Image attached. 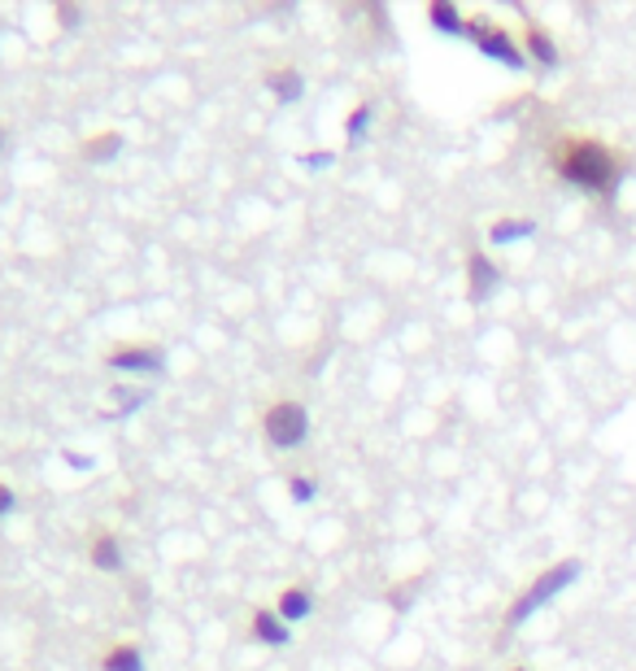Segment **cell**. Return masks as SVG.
<instances>
[{
	"instance_id": "6",
	"label": "cell",
	"mask_w": 636,
	"mask_h": 671,
	"mask_svg": "<svg viewBox=\"0 0 636 671\" xmlns=\"http://www.w3.org/2000/svg\"><path fill=\"white\" fill-rule=\"evenodd\" d=\"M87 563H92L96 572H105V576L122 572V563H127L122 541H118L109 528H96V532H92V541H87Z\"/></svg>"
},
{
	"instance_id": "4",
	"label": "cell",
	"mask_w": 636,
	"mask_h": 671,
	"mask_svg": "<svg viewBox=\"0 0 636 671\" xmlns=\"http://www.w3.org/2000/svg\"><path fill=\"white\" fill-rule=\"evenodd\" d=\"M105 366L122 375H162L166 370V349L153 340H118L105 349Z\"/></svg>"
},
{
	"instance_id": "3",
	"label": "cell",
	"mask_w": 636,
	"mask_h": 671,
	"mask_svg": "<svg viewBox=\"0 0 636 671\" xmlns=\"http://www.w3.org/2000/svg\"><path fill=\"white\" fill-rule=\"evenodd\" d=\"M262 436H267L275 449H297V445H306V436H310V410H306L302 401H275V405H267V414H262Z\"/></svg>"
},
{
	"instance_id": "15",
	"label": "cell",
	"mask_w": 636,
	"mask_h": 671,
	"mask_svg": "<svg viewBox=\"0 0 636 671\" xmlns=\"http://www.w3.org/2000/svg\"><path fill=\"white\" fill-rule=\"evenodd\" d=\"M528 236H537V223L532 219H502V223H493L488 227V240L502 249V245H515V240H528Z\"/></svg>"
},
{
	"instance_id": "17",
	"label": "cell",
	"mask_w": 636,
	"mask_h": 671,
	"mask_svg": "<svg viewBox=\"0 0 636 671\" xmlns=\"http://www.w3.org/2000/svg\"><path fill=\"white\" fill-rule=\"evenodd\" d=\"M288 493H293V502H315L318 484L310 475H293V480H288Z\"/></svg>"
},
{
	"instance_id": "8",
	"label": "cell",
	"mask_w": 636,
	"mask_h": 671,
	"mask_svg": "<svg viewBox=\"0 0 636 671\" xmlns=\"http://www.w3.org/2000/svg\"><path fill=\"white\" fill-rule=\"evenodd\" d=\"M122 144H127V136L122 131H96V136H87L83 144H79V157L87 162V166H109L118 153H122Z\"/></svg>"
},
{
	"instance_id": "20",
	"label": "cell",
	"mask_w": 636,
	"mask_h": 671,
	"mask_svg": "<svg viewBox=\"0 0 636 671\" xmlns=\"http://www.w3.org/2000/svg\"><path fill=\"white\" fill-rule=\"evenodd\" d=\"M335 153H302V166H331Z\"/></svg>"
},
{
	"instance_id": "14",
	"label": "cell",
	"mask_w": 636,
	"mask_h": 671,
	"mask_svg": "<svg viewBox=\"0 0 636 671\" xmlns=\"http://www.w3.org/2000/svg\"><path fill=\"white\" fill-rule=\"evenodd\" d=\"M523 44H528L532 61H541V66H558V61H563V52H558L554 35H550V31H541V26H528V31H523Z\"/></svg>"
},
{
	"instance_id": "2",
	"label": "cell",
	"mask_w": 636,
	"mask_h": 671,
	"mask_svg": "<svg viewBox=\"0 0 636 671\" xmlns=\"http://www.w3.org/2000/svg\"><path fill=\"white\" fill-rule=\"evenodd\" d=\"M576 576H580V558H567V563H554L550 572H541V576H537V580L515 598V607L506 611V628H519V624H523L528 615H537L550 598H558Z\"/></svg>"
},
{
	"instance_id": "9",
	"label": "cell",
	"mask_w": 636,
	"mask_h": 671,
	"mask_svg": "<svg viewBox=\"0 0 636 671\" xmlns=\"http://www.w3.org/2000/svg\"><path fill=\"white\" fill-rule=\"evenodd\" d=\"M249 633H254V641H262V646H288V641H293V624H284L280 611H271V607H258V611H254Z\"/></svg>"
},
{
	"instance_id": "18",
	"label": "cell",
	"mask_w": 636,
	"mask_h": 671,
	"mask_svg": "<svg viewBox=\"0 0 636 671\" xmlns=\"http://www.w3.org/2000/svg\"><path fill=\"white\" fill-rule=\"evenodd\" d=\"M52 17H57V26H61V31H74V26L83 22V9H79V4H57V13H52Z\"/></svg>"
},
{
	"instance_id": "10",
	"label": "cell",
	"mask_w": 636,
	"mask_h": 671,
	"mask_svg": "<svg viewBox=\"0 0 636 671\" xmlns=\"http://www.w3.org/2000/svg\"><path fill=\"white\" fill-rule=\"evenodd\" d=\"M275 611H280V620H284V624H302V620H310V615H315V593H310L306 585H288V589H280Z\"/></svg>"
},
{
	"instance_id": "1",
	"label": "cell",
	"mask_w": 636,
	"mask_h": 671,
	"mask_svg": "<svg viewBox=\"0 0 636 671\" xmlns=\"http://www.w3.org/2000/svg\"><path fill=\"white\" fill-rule=\"evenodd\" d=\"M554 170L598 197H611L620 184V157L602 144V140H585V136H563L554 144Z\"/></svg>"
},
{
	"instance_id": "13",
	"label": "cell",
	"mask_w": 636,
	"mask_h": 671,
	"mask_svg": "<svg viewBox=\"0 0 636 671\" xmlns=\"http://www.w3.org/2000/svg\"><path fill=\"white\" fill-rule=\"evenodd\" d=\"M467 275H471V297H475V302H480V297H488V293L502 284V271H497V267H493V262H488L480 249L467 258Z\"/></svg>"
},
{
	"instance_id": "5",
	"label": "cell",
	"mask_w": 636,
	"mask_h": 671,
	"mask_svg": "<svg viewBox=\"0 0 636 671\" xmlns=\"http://www.w3.org/2000/svg\"><path fill=\"white\" fill-rule=\"evenodd\" d=\"M467 39H475L484 57H493V61H502V66H510V70L523 66V52L515 48V39H510L502 26H493L488 17H471V22H467Z\"/></svg>"
},
{
	"instance_id": "22",
	"label": "cell",
	"mask_w": 636,
	"mask_h": 671,
	"mask_svg": "<svg viewBox=\"0 0 636 671\" xmlns=\"http://www.w3.org/2000/svg\"><path fill=\"white\" fill-rule=\"evenodd\" d=\"M510 671H528V668H510Z\"/></svg>"
},
{
	"instance_id": "19",
	"label": "cell",
	"mask_w": 636,
	"mask_h": 671,
	"mask_svg": "<svg viewBox=\"0 0 636 671\" xmlns=\"http://www.w3.org/2000/svg\"><path fill=\"white\" fill-rule=\"evenodd\" d=\"M13 506H17V493H13V488L0 480V519H4V515H13Z\"/></svg>"
},
{
	"instance_id": "11",
	"label": "cell",
	"mask_w": 636,
	"mask_h": 671,
	"mask_svg": "<svg viewBox=\"0 0 636 671\" xmlns=\"http://www.w3.org/2000/svg\"><path fill=\"white\" fill-rule=\"evenodd\" d=\"M467 22H471V17H462L458 4H449V0H432V4H427V26L440 31V35L467 39Z\"/></svg>"
},
{
	"instance_id": "12",
	"label": "cell",
	"mask_w": 636,
	"mask_h": 671,
	"mask_svg": "<svg viewBox=\"0 0 636 671\" xmlns=\"http://www.w3.org/2000/svg\"><path fill=\"white\" fill-rule=\"evenodd\" d=\"M101 671H144V650L136 646V641H114V646H105V655H101Z\"/></svg>"
},
{
	"instance_id": "21",
	"label": "cell",
	"mask_w": 636,
	"mask_h": 671,
	"mask_svg": "<svg viewBox=\"0 0 636 671\" xmlns=\"http://www.w3.org/2000/svg\"><path fill=\"white\" fill-rule=\"evenodd\" d=\"M4 140H9V131H4V122H0V153H4Z\"/></svg>"
},
{
	"instance_id": "16",
	"label": "cell",
	"mask_w": 636,
	"mask_h": 671,
	"mask_svg": "<svg viewBox=\"0 0 636 671\" xmlns=\"http://www.w3.org/2000/svg\"><path fill=\"white\" fill-rule=\"evenodd\" d=\"M370 114H375V105H370V101L353 105V114L344 118V136H349V144H357V140L366 136V127H370Z\"/></svg>"
},
{
	"instance_id": "7",
	"label": "cell",
	"mask_w": 636,
	"mask_h": 671,
	"mask_svg": "<svg viewBox=\"0 0 636 671\" xmlns=\"http://www.w3.org/2000/svg\"><path fill=\"white\" fill-rule=\"evenodd\" d=\"M267 92L280 101V105H293L306 96V74L297 66H271L267 70Z\"/></svg>"
}]
</instances>
